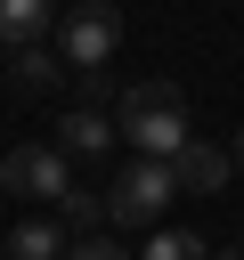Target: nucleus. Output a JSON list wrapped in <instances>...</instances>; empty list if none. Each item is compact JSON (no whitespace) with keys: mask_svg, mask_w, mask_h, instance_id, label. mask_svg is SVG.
Masks as SVG:
<instances>
[{"mask_svg":"<svg viewBox=\"0 0 244 260\" xmlns=\"http://www.w3.org/2000/svg\"><path fill=\"white\" fill-rule=\"evenodd\" d=\"M138 260H211V244H195L187 228H155V236L138 244Z\"/></svg>","mask_w":244,"mask_h":260,"instance_id":"obj_10","label":"nucleus"},{"mask_svg":"<svg viewBox=\"0 0 244 260\" xmlns=\"http://www.w3.org/2000/svg\"><path fill=\"white\" fill-rule=\"evenodd\" d=\"M49 24H57V0H0V41L8 49H33Z\"/></svg>","mask_w":244,"mask_h":260,"instance_id":"obj_7","label":"nucleus"},{"mask_svg":"<svg viewBox=\"0 0 244 260\" xmlns=\"http://www.w3.org/2000/svg\"><path fill=\"white\" fill-rule=\"evenodd\" d=\"M0 195H24V203H73L81 187H73V154L65 146H41V138H24V146H8L0 154Z\"/></svg>","mask_w":244,"mask_h":260,"instance_id":"obj_2","label":"nucleus"},{"mask_svg":"<svg viewBox=\"0 0 244 260\" xmlns=\"http://www.w3.org/2000/svg\"><path fill=\"white\" fill-rule=\"evenodd\" d=\"M0 252H8V244H0Z\"/></svg>","mask_w":244,"mask_h":260,"instance_id":"obj_13","label":"nucleus"},{"mask_svg":"<svg viewBox=\"0 0 244 260\" xmlns=\"http://www.w3.org/2000/svg\"><path fill=\"white\" fill-rule=\"evenodd\" d=\"M171 195H179V171L171 162H146V154H130V171L106 187V219L114 228H163V211H171Z\"/></svg>","mask_w":244,"mask_h":260,"instance_id":"obj_3","label":"nucleus"},{"mask_svg":"<svg viewBox=\"0 0 244 260\" xmlns=\"http://www.w3.org/2000/svg\"><path fill=\"white\" fill-rule=\"evenodd\" d=\"M114 49H122V8H114V0H73L65 24H57V57H65L73 73H106Z\"/></svg>","mask_w":244,"mask_h":260,"instance_id":"obj_4","label":"nucleus"},{"mask_svg":"<svg viewBox=\"0 0 244 260\" xmlns=\"http://www.w3.org/2000/svg\"><path fill=\"white\" fill-rule=\"evenodd\" d=\"M65 260H130V252H122V244H106V236H81Z\"/></svg>","mask_w":244,"mask_h":260,"instance_id":"obj_11","label":"nucleus"},{"mask_svg":"<svg viewBox=\"0 0 244 260\" xmlns=\"http://www.w3.org/2000/svg\"><path fill=\"white\" fill-rule=\"evenodd\" d=\"M73 244H65V228H49V219H24V228H8V260H65Z\"/></svg>","mask_w":244,"mask_h":260,"instance_id":"obj_8","label":"nucleus"},{"mask_svg":"<svg viewBox=\"0 0 244 260\" xmlns=\"http://www.w3.org/2000/svg\"><path fill=\"white\" fill-rule=\"evenodd\" d=\"M171 171H179V195H220V187H228V171H236V154H228V146H203V138H195V146H187V154H179Z\"/></svg>","mask_w":244,"mask_h":260,"instance_id":"obj_5","label":"nucleus"},{"mask_svg":"<svg viewBox=\"0 0 244 260\" xmlns=\"http://www.w3.org/2000/svg\"><path fill=\"white\" fill-rule=\"evenodd\" d=\"M8 73H16V89H49V81H57V73H73V65H65L49 41H33V49H16V65H8Z\"/></svg>","mask_w":244,"mask_h":260,"instance_id":"obj_9","label":"nucleus"},{"mask_svg":"<svg viewBox=\"0 0 244 260\" xmlns=\"http://www.w3.org/2000/svg\"><path fill=\"white\" fill-rule=\"evenodd\" d=\"M228 154H236V171H244V130H236V146H228Z\"/></svg>","mask_w":244,"mask_h":260,"instance_id":"obj_12","label":"nucleus"},{"mask_svg":"<svg viewBox=\"0 0 244 260\" xmlns=\"http://www.w3.org/2000/svg\"><path fill=\"white\" fill-rule=\"evenodd\" d=\"M57 130H65V138H57V146H65V154H106V146H114V138H122V122H106V114H98V106H73V114H65V122H57Z\"/></svg>","mask_w":244,"mask_h":260,"instance_id":"obj_6","label":"nucleus"},{"mask_svg":"<svg viewBox=\"0 0 244 260\" xmlns=\"http://www.w3.org/2000/svg\"><path fill=\"white\" fill-rule=\"evenodd\" d=\"M122 138H130V154H146V162H179V154L195 146L179 89H171V81H130V89H122Z\"/></svg>","mask_w":244,"mask_h":260,"instance_id":"obj_1","label":"nucleus"}]
</instances>
